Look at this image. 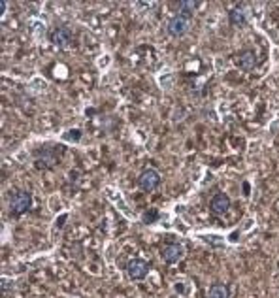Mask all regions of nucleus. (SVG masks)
Returning <instances> with one entry per match:
<instances>
[{
	"label": "nucleus",
	"mask_w": 279,
	"mask_h": 298,
	"mask_svg": "<svg viewBox=\"0 0 279 298\" xmlns=\"http://www.w3.org/2000/svg\"><path fill=\"white\" fill-rule=\"evenodd\" d=\"M138 185L144 193H151L160 185V174L159 170L155 168H146L142 170V174L138 175Z\"/></svg>",
	"instance_id": "3"
},
{
	"label": "nucleus",
	"mask_w": 279,
	"mask_h": 298,
	"mask_svg": "<svg viewBox=\"0 0 279 298\" xmlns=\"http://www.w3.org/2000/svg\"><path fill=\"white\" fill-rule=\"evenodd\" d=\"M162 260H164L166 264H174V262H179V260L183 259L185 255V247L181 244H170V246H166L162 249Z\"/></svg>",
	"instance_id": "7"
},
{
	"label": "nucleus",
	"mask_w": 279,
	"mask_h": 298,
	"mask_svg": "<svg viewBox=\"0 0 279 298\" xmlns=\"http://www.w3.org/2000/svg\"><path fill=\"white\" fill-rule=\"evenodd\" d=\"M229 19H230V25L243 26L247 23V12L243 8H232L229 13Z\"/></svg>",
	"instance_id": "10"
},
{
	"label": "nucleus",
	"mask_w": 279,
	"mask_h": 298,
	"mask_svg": "<svg viewBox=\"0 0 279 298\" xmlns=\"http://www.w3.org/2000/svg\"><path fill=\"white\" fill-rule=\"evenodd\" d=\"M49 40L55 47H66V46L72 44V40H74V33H72V28H70V26H57V28L49 34Z\"/></svg>",
	"instance_id": "5"
},
{
	"label": "nucleus",
	"mask_w": 279,
	"mask_h": 298,
	"mask_svg": "<svg viewBox=\"0 0 279 298\" xmlns=\"http://www.w3.org/2000/svg\"><path fill=\"white\" fill-rule=\"evenodd\" d=\"M198 6H200V2H192V0H181V2L178 4V10H179V13H181V15H187V17H189V15H192V13H194V10H197Z\"/></svg>",
	"instance_id": "12"
},
{
	"label": "nucleus",
	"mask_w": 279,
	"mask_h": 298,
	"mask_svg": "<svg viewBox=\"0 0 279 298\" xmlns=\"http://www.w3.org/2000/svg\"><path fill=\"white\" fill-rule=\"evenodd\" d=\"M79 130H74V134H66V140H79Z\"/></svg>",
	"instance_id": "14"
},
{
	"label": "nucleus",
	"mask_w": 279,
	"mask_h": 298,
	"mask_svg": "<svg viewBox=\"0 0 279 298\" xmlns=\"http://www.w3.org/2000/svg\"><path fill=\"white\" fill-rule=\"evenodd\" d=\"M209 298H230V289L222 283H215L209 289Z\"/></svg>",
	"instance_id": "11"
},
{
	"label": "nucleus",
	"mask_w": 279,
	"mask_h": 298,
	"mask_svg": "<svg viewBox=\"0 0 279 298\" xmlns=\"http://www.w3.org/2000/svg\"><path fill=\"white\" fill-rule=\"evenodd\" d=\"M189 28H190V19L187 15H181V13L174 15L170 19V23H168V34L174 36V38L185 36V34L189 33Z\"/></svg>",
	"instance_id": "4"
},
{
	"label": "nucleus",
	"mask_w": 279,
	"mask_h": 298,
	"mask_svg": "<svg viewBox=\"0 0 279 298\" xmlns=\"http://www.w3.org/2000/svg\"><path fill=\"white\" fill-rule=\"evenodd\" d=\"M59 159H61V153L57 147H42L40 151H36L34 166L38 170H49L57 164Z\"/></svg>",
	"instance_id": "2"
},
{
	"label": "nucleus",
	"mask_w": 279,
	"mask_h": 298,
	"mask_svg": "<svg viewBox=\"0 0 279 298\" xmlns=\"http://www.w3.org/2000/svg\"><path fill=\"white\" fill-rule=\"evenodd\" d=\"M249 189H251V187H249V183L245 182V183H243V191H245V193H243V195H249Z\"/></svg>",
	"instance_id": "15"
},
{
	"label": "nucleus",
	"mask_w": 279,
	"mask_h": 298,
	"mask_svg": "<svg viewBox=\"0 0 279 298\" xmlns=\"http://www.w3.org/2000/svg\"><path fill=\"white\" fill-rule=\"evenodd\" d=\"M236 65L240 66L241 70H253L255 66H257V53L253 49H245V51L238 53V57H236Z\"/></svg>",
	"instance_id": "9"
},
{
	"label": "nucleus",
	"mask_w": 279,
	"mask_h": 298,
	"mask_svg": "<svg viewBox=\"0 0 279 298\" xmlns=\"http://www.w3.org/2000/svg\"><path fill=\"white\" fill-rule=\"evenodd\" d=\"M32 207V193L31 191H15L10 196V212L12 215H23Z\"/></svg>",
	"instance_id": "1"
},
{
	"label": "nucleus",
	"mask_w": 279,
	"mask_h": 298,
	"mask_svg": "<svg viewBox=\"0 0 279 298\" xmlns=\"http://www.w3.org/2000/svg\"><path fill=\"white\" fill-rule=\"evenodd\" d=\"M147 272H149V262H146L144 259H132L127 264V274L132 281L144 279L147 276Z\"/></svg>",
	"instance_id": "6"
},
{
	"label": "nucleus",
	"mask_w": 279,
	"mask_h": 298,
	"mask_svg": "<svg viewBox=\"0 0 279 298\" xmlns=\"http://www.w3.org/2000/svg\"><path fill=\"white\" fill-rule=\"evenodd\" d=\"M157 219H159V212H157V210H149V212H144V215H142V221H144L146 225H151V223H155Z\"/></svg>",
	"instance_id": "13"
},
{
	"label": "nucleus",
	"mask_w": 279,
	"mask_h": 298,
	"mask_svg": "<svg viewBox=\"0 0 279 298\" xmlns=\"http://www.w3.org/2000/svg\"><path fill=\"white\" fill-rule=\"evenodd\" d=\"M230 210V198L225 193H217L209 202V212L213 215H225Z\"/></svg>",
	"instance_id": "8"
}]
</instances>
